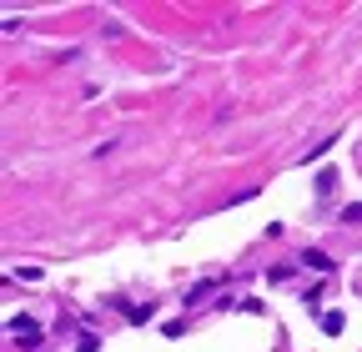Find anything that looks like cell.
<instances>
[{
	"label": "cell",
	"mask_w": 362,
	"mask_h": 352,
	"mask_svg": "<svg viewBox=\"0 0 362 352\" xmlns=\"http://www.w3.org/2000/svg\"><path fill=\"white\" fill-rule=\"evenodd\" d=\"M6 332H11V337H21L25 347H30V342H40V322H35V317H11V322H6Z\"/></svg>",
	"instance_id": "1"
},
{
	"label": "cell",
	"mask_w": 362,
	"mask_h": 352,
	"mask_svg": "<svg viewBox=\"0 0 362 352\" xmlns=\"http://www.w3.org/2000/svg\"><path fill=\"white\" fill-rule=\"evenodd\" d=\"M322 332H332V337H337V332H342V312H327V317H322Z\"/></svg>",
	"instance_id": "3"
},
{
	"label": "cell",
	"mask_w": 362,
	"mask_h": 352,
	"mask_svg": "<svg viewBox=\"0 0 362 352\" xmlns=\"http://www.w3.org/2000/svg\"><path fill=\"white\" fill-rule=\"evenodd\" d=\"M302 262H307L312 272H332V257L327 252H302Z\"/></svg>",
	"instance_id": "2"
},
{
	"label": "cell",
	"mask_w": 362,
	"mask_h": 352,
	"mask_svg": "<svg viewBox=\"0 0 362 352\" xmlns=\"http://www.w3.org/2000/svg\"><path fill=\"white\" fill-rule=\"evenodd\" d=\"M342 222H362V201H352V206L342 211Z\"/></svg>",
	"instance_id": "4"
}]
</instances>
